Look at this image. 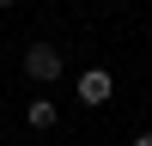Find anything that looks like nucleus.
<instances>
[{"instance_id":"nucleus-5","label":"nucleus","mask_w":152,"mask_h":146,"mask_svg":"<svg viewBox=\"0 0 152 146\" xmlns=\"http://www.w3.org/2000/svg\"><path fill=\"white\" fill-rule=\"evenodd\" d=\"M0 6H12V0H0Z\"/></svg>"},{"instance_id":"nucleus-4","label":"nucleus","mask_w":152,"mask_h":146,"mask_svg":"<svg viewBox=\"0 0 152 146\" xmlns=\"http://www.w3.org/2000/svg\"><path fill=\"white\" fill-rule=\"evenodd\" d=\"M134 146H152V134H134Z\"/></svg>"},{"instance_id":"nucleus-3","label":"nucleus","mask_w":152,"mask_h":146,"mask_svg":"<svg viewBox=\"0 0 152 146\" xmlns=\"http://www.w3.org/2000/svg\"><path fill=\"white\" fill-rule=\"evenodd\" d=\"M24 116H31V128H55V122H61V110L49 104V97H37V104L24 110Z\"/></svg>"},{"instance_id":"nucleus-1","label":"nucleus","mask_w":152,"mask_h":146,"mask_svg":"<svg viewBox=\"0 0 152 146\" xmlns=\"http://www.w3.org/2000/svg\"><path fill=\"white\" fill-rule=\"evenodd\" d=\"M24 73H31L37 85H55L61 79V49L55 43H31V49H24Z\"/></svg>"},{"instance_id":"nucleus-2","label":"nucleus","mask_w":152,"mask_h":146,"mask_svg":"<svg viewBox=\"0 0 152 146\" xmlns=\"http://www.w3.org/2000/svg\"><path fill=\"white\" fill-rule=\"evenodd\" d=\"M73 91H79V104H91V110H97V104H110V91H116V79H110L104 67H85L79 79H73Z\"/></svg>"}]
</instances>
